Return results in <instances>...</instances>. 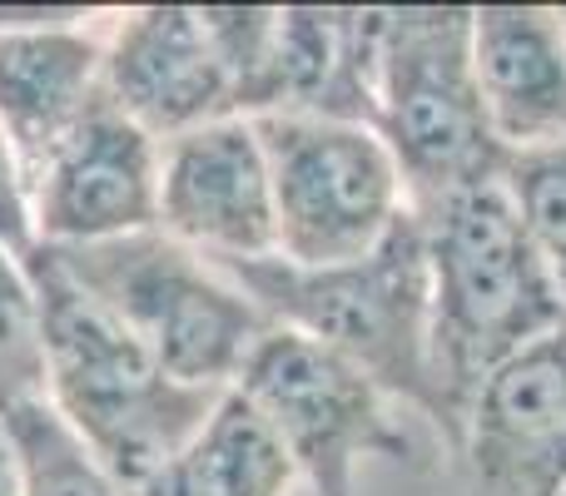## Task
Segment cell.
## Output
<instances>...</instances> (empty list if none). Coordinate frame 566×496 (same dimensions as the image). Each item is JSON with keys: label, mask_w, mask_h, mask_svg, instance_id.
Masks as SVG:
<instances>
[{"label": "cell", "mask_w": 566, "mask_h": 496, "mask_svg": "<svg viewBox=\"0 0 566 496\" xmlns=\"http://www.w3.org/2000/svg\"><path fill=\"white\" fill-rule=\"evenodd\" d=\"M428 249L432 378L442 398V432L458 447L472 392L507 358L566 323V298L527 239L507 189L482 184L448 204L412 214Z\"/></svg>", "instance_id": "1"}, {"label": "cell", "mask_w": 566, "mask_h": 496, "mask_svg": "<svg viewBox=\"0 0 566 496\" xmlns=\"http://www.w3.org/2000/svg\"><path fill=\"white\" fill-rule=\"evenodd\" d=\"M30 273L45 303L50 412L129 496L205 428L224 392L175 382L139 338H129L40 249H30Z\"/></svg>", "instance_id": "2"}, {"label": "cell", "mask_w": 566, "mask_h": 496, "mask_svg": "<svg viewBox=\"0 0 566 496\" xmlns=\"http://www.w3.org/2000/svg\"><path fill=\"white\" fill-rule=\"evenodd\" d=\"M224 273L264 308L274 328L323 342L368 372L388 398L412 402L442 428V398L432 378L428 249L412 214L368 258L293 268L274 253L254 263H224Z\"/></svg>", "instance_id": "3"}, {"label": "cell", "mask_w": 566, "mask_h": 496, "mask_svg": "<svg viewBox=\"0 0 566 496\" xmlns=\"http://www.w3.org/2000/svg\"><path fill=\"white\" fill-rule=\"evenodd\" d=\"M373 129L398 165L412 214H428L468 189L497 184L507 169V145L492 129L478 85L472 10H378Z\"/></svg>", "instance_id": "4"}, {"label": "cell", "mask_w": 566, "mask_h": 496, "mask_svg": "<svg viewBox=\"0 0 566 496\" xmlns=\"http://www.w3.org/2000/svg\"><path fill=\"white\" fill-rule=\"evenodd\" d=\"M175 382L229 392L274 323L254 298L159 229L85 249H40Z\"/></svg>", "instance_id": "5"}, {"label": "cell", "mask_w": 566, "mask_h": 496, "mask_svg": "<svg viewBox=\"0 0 566 496\" xmlns=\"http://www.w3.org/2000/svg\"><path fill=\"white\" fill-rule=\"evenodd\" d=\"M254 129L274 184V253L293 268L368 258L412 214L402 175L373 125L254 115Z\"/></svg>", "instance_id": "6"}, {"label": "cell", "mask_w": 566, "mask_h": 496, "mask_svg": "<svg viewBox=\"0 0 566 496\" xmlns=\"http://www.w3.org/2000/svg\"><path fill=\"white\" fill-rule=\"evenodd\" d=\"M234 392L264 418L313 496H358V467L368 457L412 462V442L392 422L388 392L303 333L269 328Z\"/></svg>", "instance_id": "7"}, {"label": "cell", "mask_w": 566, "mask_h": 496, "mask_svg": "<svg viewBox=\"0 0 566 496\" xmlns=\"http://www.w3.org/2000/svg\"><path fill=\"white\" fill-rule=\"evenodd\" d=\"M105 99L159 145L214 119L244 115L224 10H125L105 30Z\"/></svg>", "instance_id": "8"}, {"label": "cell", "mask_w": 566, "mask_h": 496, "mask_svg": "<svg viewBox=\"0 0 566 496\" xmlns=\"http://www.w3.org/2000/svg\"><path fill=\"white\" fill-rule=\"evenodd\" d=\"M25 194L35 249H85L159 229V139L99 95Z\"/></svg>", "instance_id": "9"}, {"label": "cell", "mask_w": 566, "mask_h": 496, "mask_svg": "<svg viewBox=\"0 0 566 496\" xmlns=\"http://www.w3.org/2000/svg\"><path fill=\"white\" fill-rule=\"evenodd\" d=\"M159 234L214 268L274 258V184L249 115L214 119L159 145Z\"/></svg>", "instance_id": "10"}, {"label": "cell", "mask_w": 566, "mask_h": 496, "mask_svg": "<svg viewBox=\"0 0 566 496\" xmlns=\"http://www.w3.org/2000/svg\"><path fill=\"white\" fill-rule=\"evenodd\" d=\"M458 447L488 492L566 496V323L472 392Z\"/></svg>", "instance_id": "11"}, {"label": "cell", "mask_w": 566, "mask_h": 496, "mask_svg": "<svg viewBox=\"0 0 566 496\" xmlns=\"http://www.w3.org/2000/svg\"><path fill=\"white\" fill-rule=\"evenodd\" d=\"M105 95V30L80 20H0V135L20 175L50 155Z\"/></svg>", "instance_id": "12"}, {"label": "cell", "mask_w": 566, "mask_h": 496, "mask_svg": "<svg viewBox=\"0 0 566 496\" xmlns=\"http://www.w3.org/2000/svg\"><path fill=\"white\" fill-rule=\"evenodd\" d=\"M472 60L507 155L566 135V25L552 6H478Z\"/></svg>", "instance_id": "13"}, {"label": "cell", "mask_w": 566, "mask_h": 496, "mask_svg": "<svg viewBox=\"0 0 566 496\" xmlns=\"http://www.w3.org/2000/svg\"><path fill=\"white\" fill-rule=\"evenodd\" d=\"M298 482L279 437L234 388L214 402L205 428L129 496H289Z\"/></svg>", "instance_id": "14"}, {"label": "cell", "mask_w": 566, "mask_h": 496, "mask_svg": "<svg viewBox=\"0 0 566 496\" xmlns=\"http://www.w3.org/2000/svg\"><path fill=\"white\" fill-rule=\"evenodd\" d=\"M45 303H40L30 253L0 244V422L45 402Z\"/></svg>", "instance_id": "15"}, {"label": "cell", "mask_w": 566, "mask_h": 496, "mask_svg": "<svg viewBox=\"0 0 566 496\" xmlns=\"http://www.w3.org/2000/svg\"><path fill=\"white\" fill-rule=\"evenodd\" d=\"M502 189L566 298V135L507 155Z\"/></svg>", "instance_id": "16"}, {"label": "cell", "mask_w": 566, "mask_h": 496, "mask_svg": "<svg viewBox=\"0 0 566 496\" xmlns=\"http://www.w3.org/2000/svg\"><path fill=\"white\" fill-rule=\"evenodd\" d=\"M6 428L15 432L30 496H125L109 482V472L75 442V432L50 412V402L15 412Z\"/></svg>", "instance_id": "17"}, {"label": "cell", "mask_w": 566, "mask_h": 496, "mask_svg": "<svg viewBox=\"0 0 566 496\" xmlns=\"http://www.w3.org/2000/svg\"><path fill=\"white\" fill-rule=\"evenodd\" d=\"M0 244H10L15 253H30V249H35L25 175H20V165H15V155H10L6 135H0Z\"/></svg>", "instance_id": "18"}, {"label": "cell", "mask_w": 566, "mask_h": 496, "mask_svg": "<svg viewBox=\"0 0 566 496\" xmlns=\"http://www.w3.org/2000/svg\"><path fill=\"white\" fill-rule=\"evenodd\" d=\"M0 496H30L25 492V462H20L15 432L0 422Z\"/></svg>", "instance_id": "19"}, {"label": "cell", "mask_w": 566, "mask_h": 496, "mask_svg": "<svg viewBox=\"0 0 566 496\" xmlns=\"http://www.w3.org/2000/svg\"><path fill=\"white\" fill-rule=\"evenodd\" d=\"M562 25H566V10H562Z\"/></svg>", "instance_id": "20"}]
</instances>
